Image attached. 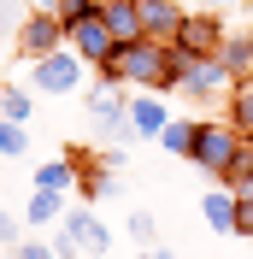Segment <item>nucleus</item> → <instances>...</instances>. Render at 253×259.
<instances>
[{
  "mask_svg": "<svg viewBox=\"0 0 253 259\" xmlns=\"http://www.w3.org/2000/svg\"><path fill=\"white\" fill-rule=\"evenodd\" d=\"M100 6H106V0H100Z\"/></svg>",
  "mask_w": 253,
  "mask_h": 259,
  "instance_id": "obj_33",
  "label": "nucleus"
},
{
  "mask_svg": "<svg viewBox=\"0 0 253 259\" xmlns=\"http://www.w3.org/2000/svg\"><path fill=\"white\" fill-rule=\"evenodd\" d=\"M89 12H100V0H59V6H53V18H59L65 30H71L77 18H89Z\"/></svg>",
  "mask_w": 253,
  "mask_h": 259,
  "instance_id": "obj_23",
  "label": "nucleus"
},
{
  "mask_svg": "<svg viewBox=\"0 0 253 259\" xmlns=\"http://www.w3.org/2000/svg\"><path fill=\"white\" fill-rule=\"evenodd\" d=\"M24 18H30V0H0V35H18Z\"/></svg>",
  "mask_w": 253,
  "mask_h": 259,
  "instance_id": "obj_22",
  "label": "nucleus"
},
{
  "mask_svg": "<svg viewBox=\"0 0 253 259\" xmlns=\"http://www.w3.org/2000/svg\"><path fill=\"white\" fill-rule=\"evenodd\" d=\"M241 177H253V136H247V147H241V165H236V177H230V183H241Z\"/></svg>",
  "mask_w": 253,
  "mask_h": 259,
  "instance_id": "obj_27",
  "label": "nucleus"
},
{
  "mask_svg": "<svg viewBox=\"0 0 253 259\" xmlns=\"http://www.w3.org/2000/svg\"><path fill=\"white\" fill-rule=\"evenodd\" d=\"M136 259H165V253H159V247H153V253H147V247H142V253H136Z\"/></svg>",
  "mask_w": 253,
  "mask_h": 259,
  "instance_id": "obj_30",
  "label": "nucleus"
},
{
  "mask_svg": "<svg viewBox=\"0 0 253 259\" xmlns=\"http://www.w3.org/2000/svg\"><path fill=\"white\" fill-rule=\"evenodd\" d=\"M165 124H171V106H165V95H159V89L130 95V130H136V136L159 142V136H165Z\"/></svg>",
  "mask_w": 253,
  "mask_h": 259,
  "instance_id": "obj_10",
  "label": "nucleus"
},
{
  "mask_svg": "<svg viewBox=\"0 0 253 259\" xmlns=\"http://www.w3.org/2000/svg\"><path fill=\"white\" fill-rule=\"evenodd\" d=\"M59 230H65V236H71V242L82 247V259H100V253H112V230L100 224V218H95L89 206H71V212L59 218Z\"/></svg>",
  "mask_w": 253,
  "mask_h": 259,
  "instance_id": "obj_8",
  "label": "nucleus"
},
{
  "mask_svg": "<svg viewBox=\"0 0 253 259\" xmlns=\"http://www.w3.org/2000/svg\"><path fill=\"white\" fill-rule=\"evenodd\" d=\"M95 65H82L71 48L48 53V59H30V89L35 95H82V82H89Z\"/></svg>",
  "mask_w": 253,
  "mask_h": 259,
  "instance_id": "obj_3",
  "label": "nucleus"
},
{
  "mask_svg": "<svg viewBox=\"0 0 253 259\" xmlns=\"http://www.w3.org/2000/svg\"><path fill=\"white\" fill-rule=\"evenodd\" d=\"M159 253H165V247H159ZM165 259H183V253H165Z\"/></svg>",
  "mask_w": 253,
  "mask_h": 259,
  "instance_id": "obj_31",
  "label": "nucleus"
},
{
  "mask_svg": "<svg viewBox=\"0 0 253 259\" xmlns=\"http://www.w3.org/2000/svg\"><path fill=\"white\" fill-rule=\"evenodd\" d=\"M65 212H71V206H65V194H59V189H35V194H30V212H24V224L41 230V224H59Z\"/></svg>",
  "mask_w": 253,
  "mask_h": 259,
  "instance_id": "obj_16",
  "label": "nucleus"
},
{
  "mask_svg": "<svg viewBox=\"0 0 253 259\" xmlns=\"http://www.w3.org/2000/svg\"><path fill=\"white\" fill-rule=\"evenodd\" d=\"M224 124H236L241 136H253V77L236 82V89L224 95Z\"/></svg>",
  "mask_w": 253,
  "mask_h": 259,
  "instance_id": "obj_14",
  "label": "nucleus"
},
{
  "mask_svg": "<svg viewBox=\"0 0 253 259\" xmlns=\"http://www.w3.org/2000/svg\"><path fill=\"white\" fill-rule=\"evenodd\" d=\"M53 253H59V259H82V247H77V242H71V236L59 230V236H53Z\"/></svg>",
  "mask_w": 253,
  "mask_h": 259,
  "instance_id": "obj_26",
  "label": "nucleus"
},
{
  "mask_svg": "<svg viewBox=\"0 0 253 259\" xmlns=\"http://www.w3.org/2000/svg\"><path fill=\"white\" fill-rule=\"evenodd\" d=\"M224 18L218 12H183V24H177V48H189V53H200V59H218V48H224Z\"/></svg>",
  "mask_w": 253,
  "mask_h": 259,
  "instance_id": "obj_7",
  "label": "nucleus"
},
{
  "mask_svg": "<svg viewBox=\"0 0 253 259\" xmlns=\"http://www.w3.org/2000/svg\"><path fill=\"white\" fill-rule=\"evenodd\" d=\"M236 212H241V200H236V189H230V183H218V189L200 194V218L218 230V236H236Z\"/></svg>",
  "mask_w": 253,
  "mask_h": 259,
  "instance_id": "obj_11",
  "label": "nucleus"
},
{
  "mask_svg": "<svg viewBox=\"0 0 253 259\" xmlns=\"http://www.w3.org/2000/svg\"><path fill=\"white\" fill-rule=\"evenodd\" d=\"M218 6H230V0H218Z\"/></svg>",
  "mask_w": 253,
  "mask_h": 259,
  "instance_id": "obj_32",
  "label": "nucleus"
},
{
  "mask_svg": "<svg viewBox=\"0 0 253 259\" xmlns=\"http://www.w3.org/2000/svg\"><path fill=\"white\" fill-rule=\"evenodd\" d=\"M89 124H95L106 142L136 136V130H130V95L118 89V82H95V89H89Z\"/></svg>",
  "mask_w": 253,
  "mask_h": 259,
  "instance_id": "obj_4",
  "label": "nucleus"
},
{
  "mask_svg": "<svg viewBox=\"0 0 253 259\" xmlns=\"http://www.w3.org/2000/svg\"><path fill=\"white\" fill-rule=\"evenodd\" d=\"M30 153V124H6L0 118V159H24Z\"/></svg>",
  "mask_w": 253,
  "mask_h": 259,
  "instance_id": "obj_21",
  "label": "nucleus"
},
{
  "mask_svg": "<svg viewBox=\"0 0 253 259\" xmlns=\"http://www.w3.org/2000/svg\"><path fill=\"white\" fill-rule=\"evenodd\" d=\"M218 59H224V71H230L236 82H247V77H253V30H241V35H224Z\"/></svg>",
  "mask_w": 253,
  "mask_h": 259,
  "instance_id": "obj_13",
  "label": "nucleus"
},
{
  "mask_svg": "<svg viewBox=\"0 0 253 259\" xmlns=\"http://www.w3.org/2000/svg\"><path fill=\"white\" fill-rule=\"evenodd\" d=\"M118 59H124V82H136V89H159V95L177 89V82H171V41L142 35V41H124Z\"/></svg>",
  "mask_w": 253,
  "mask_h": 259,
  "instance_id": "obj_2",
  "label": "nucleus"
},
{
  "mask_svg": "<svg viewBox=\"0 0 253 259\" xmlns=\"http://www.w3.org/2000/svg\"><path fill=\"white\" fill-rule=\"evenodd\" d=\"M12 259H59V253H53V242H35V236H30V242L12 247Z\"/></svg>",
  "mask_w": 253,
  "mask_h": 259,
  "instance_id": "obj_25",
  "label": "nucleus"
},
{
  "mask_svg": "<svg viewBox=\"0 0 253 259\" xmlns=\"http://www.w3.org/2000/svg\"><path fill=\"white\" fill-rule=\"evenodd\" d=\"M65 48L77 53L82 65H106L112 53L124 48L118 35H112V24H106V12H89V18H77L71 30H65Z\"/></svg>",
  "mask_w": 253,
  "mask_h": 259,
  "instance_id": "obj_5",
  "label": "nucleus"
},
{
  "mask_svg": "<svg viewBox=\"0 0 253 259\" xmlns=\"http://www.w3.org/2000/svg\"><path fill=\"white\" fill-rule=\"evenodd\" d=\"M77 183H82V171H77V165H71V159H48V165H41V171H35V189H77Z\"/></svg>",
  "mask_w": 253,
  "mask_h": 259,
  "instance_id": "obj_17",
  "label": "nucleus"
},
{
  "mask_svg": "<svg viewBox=\"0 0 253 259\" xmlns=\"http://www.w3.org/2000/svg\"><path fill=\"white\" fill-rule=\"evenodd\" d=\"M136 12H142V35H153V41H171L177 24H183L177 0H136Z\"/></svg>",
  "mask_w": 253,
  "mask_h": 259,
  "instance_id": "obj_12",
  "label": "nucleus"
},
{
  "mask_svg": "<svg viewBox=\"0 0 253 259\" xmlns=\"http://www.w3.org/2000/svg\"><path fill=\"white\" fill-rule=\"evenodd\" d=\"M236 236H253V206H241V212H236Z\"/></svg>",
  "mask_w": 253,
  "mask_h": 259,
  "instance_id": "obj_29",
  "label": "nucleus"
},
{
  "mask_svg": "<svg viewBox=\"0 0 253 259\" xmlns=\"http://www.w3.org/2000/svg\"><path fill=\"white\" fill-rule=\"evenodd\" d=\"M12 48H18V59L30 65V59H48V53H59L65 48V24L53 12H35L30 6V18L18 24V35H12Z\"/></svg>",
  "mask_w": 253,
  "mask_h": 259,
  "instance_id": "obj_6",
  "label": "nucleus"
},
{
  "mask_svg": "<svg viewBox=\"0 0 253 259\" xmlns=\"http://www.w3.org/2000/svg\"><path fill=\"white\" fill-rule=\"evenodd\" d=\"M230 89H236V77L224 71V59H200L189 77L177 82V95H183V100H218V95H230Z\"/></svg>",
  "mask_w": 253,
  "mask_h": 259,
  "instance_id": "obj_9",
  "label": "nucleus"
},
{
  "mask_svg": "<svg viewBox=\"0 0 253 259\" xmlns=\"http://www.w3.org/2000/svg\"><path fill=\"white\" fill-rule=\"evenodd\" d=\"M230 189H236V200H241V206H253V177H241V183H230Z\"/></svg>",
  "mask_w": 253,
  "mask_h": 259,
  "instance_id": "obj_28",
  "label": "nucleus"
},
{
  "mask_svg": "<svg viewBox=\"0 0 253 259\" xmlns=\"http://www.w3.org/2000/svg\"><path fill=\"white\" fill-rule=\"evenodd\" d=\"M241 147H247V136H241L236 124H194V153L189 159L200 165L212 183H230L241 165Z\"/></svg>",
  "mask_w": 253,
  "mask_h": 259,
  "instance_id": "obj_1",
  "label": "nucleus"
},
{
  "mask_svg": "<svg viewBox=\"0 0 253 259\" xmlns=\"http://www.w3.org/2000/svg\"><path fill=\"white\" fill-rule=\"evenodd\" d=\"M18 242H24V218L0 206V247H18Z\"/></svg>",
  "mask_w": 253,
  "mask_h": 259,
  "instance_id": "obj_24",
  "label": "nucleus"
},
{
  "mask_svg": "<svg viewBox=\"0 0 253 259\" xmlns=\"http://www.w3.org/2000/svg\"><path fill=\"white\" fill-rule=\"evenodd\" d=\"M124 230H130V242H136V247H147V253L159 247V218H153V212H130V218H124Z\"/></svg>",
  "mask_w": 253,
  "mask_h": 259,
  "instance_id": "obj_20",
  "label": "nucleus"
},
{
  "mask_svg": "<svg viewBox=\"0 0 253 259\" xmlns=\"http://www.w3.org/2000/svg\"><path fill=\"white\" fill-rule=\"evenodd\" d=\"M0 118H6V124H30V118H35L30 89H0Z\"/></svg>",
  "mask_w": 253,
  "mask_h": 259,
  "instance_id": "obj_19",
  "label": "nucleus"
},
{
  "mask_svg": "<svg viewBox=\"0 0 253 259\" xmlns=\"http://www.w3.org/2000/svg\"><path fill=\"white\" fill-rule=\"evenodd\" d=\"M100 12H106V24H112L118 41H142V12H136V0H106Z\"/></svg>",
  "mask_w": 253,
  "mask_h": 259,
  "instance_id": "obj_15",
  "label": "nucleus"
},
{
  "mask_svg": "<svg viewBox=\"0 0 253 259\" xmlns=\"http://www.w3.org/2000/svg\"><path fill=\"white\" fill-rule=\"evenodd\" d=\"M159 147H165L171 159H189V153H194V124H189V118H171L165 136H159Z\"/></svg>",
  "mask_w": 253,
  "mask_h": 259,
  "instance_id": "obj_18",
  "label": "nucleus"
}]
</instances>
